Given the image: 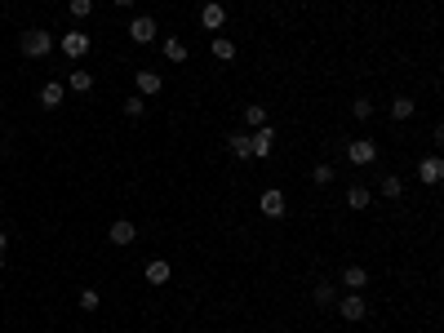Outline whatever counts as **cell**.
Masks as SVG:
<instances>
[{"mask_svg":"<svg viewBox=\"0 0 444 333\" xmlns=\"http://www.w3.org/2000/svg\"><path fill=\"white\" fill-rule=\"evenodd\" d=\"M67 89H71V93H89V89H93V76H89V71H71Z\"/></svg>","mask_w":444,"mask_h":333,"instance_id":"ffe728a7","label":"cell"},{"mask_svg":"<svg viewBox=\"0 0 444 333\" xmlns=\"http://www.w3.org/2000/svg\"><path fill=\"white\" fill-rule=\"evenodd\" d=\"M347 209H355V214L369 209V192H364V187H351V192H347Z\"/></svg>","mask_w":444,"mask_h":333,"instance_id":"44dd1931","label":"cell"},{"mask_svg":"<svg viewBox=\"0 0 444 333\" xmlns=\"http://www.w3.org/2000/svg\"><path fill=\"white\" fill-rule=\"evenodd\" d=\"M400 192H404V183H400L395 174H386V178H382V196H386V200H400Z\"/></svg>","mask_w":444,"mask_h":333,"instance_id":"7402d4cb","label":"cell"},{"mask_svg":"<svg viewBox=\"0 0 444 333\" xmlns=\"http://www.w3.org/2000/svg\"><path fill=\"white\" fill-rule=\"evenodd\" d=\"M147 284H156V289H160V284H169V262L165 258H156V262H147Z\"/></svg>","mask_w":444,"mask_h":333,"instance_id":"4fadbf2b","label":"cell"},{"mask_svg":"<svg viewBox=\"0 0 444 333\" xmlns=\"http://www.w3.org/2000/svg\"><path fill=\"white\" fill-rule=\"evenodd\" d=\"M160 84H165V80H160V71H151V67H143V71L134 76V89L143 93V98H151V93H160Z\"/></svg>","mask_w":444,"mask_h":333,"instance_id":"9c48e42d","label":"cell"},{"mask_svg":"<svg viewBox=\"0 0 444 333\" xmlns=\"http://www.w3.org/2000/svg\"><path fill=\"white\" fill-rule=\"evenodd\" d=\"M200 27H205V32H222V27H226V9L218 5V0H205V9H200Z\"/></svg>","mask_w":444,"mask_h":333,"instance_id":"5b68a950","label":"cell"},{"mask_svg":"<svg viewBox=\"0 0 444 333\" xmlns=\"http://www.w3.org/2000/svg\"><path fill=\"white\" fill-rule=\"evenodd\" d=\"M258 209H262V218H285V192L280 187H267V192L258 196Z\"/></svg>","mask_w":444,"mask_h":333,"instance_id":"3957f363","label":"cell"},{"mask_svg":"<svg viewBox=\"0 0 444 333\" xmlns=\"http://www.w3.org/2000/svg\"><path fill=\"white\" fill-rule=\"evenodd\" d=\"M49 49H54V36L45 32V27H27L23 32V54L27 58H45Z\"/></svg>","mask_w":444,"mask_h":333,"instance_id":"6da1fadb","label":"cell"},{"mask_svg":"<svg viewBox=\"0 0 444 333\" xmlns=\"http://www.w3.org/2000/svg\"><path fill=\"white\" fill-rule=\"evenodd\" d=\"M40 107H62V84L58 80H49V84H45V89H40Z\"/></svg>","mask_w":444,"mask_h":333,"instance_id":"5bb4252c","label":"cell"},{"mask_svg":"<svg viewBox=\"0 0 444 333\" xmlns=\"http://www.w3.org/2000/svg\"><path fill=\"white\" fill-rule=\"evenodd\" d=\"M271 147H276V129L262 125V129H253V133H249V151H253L258 160H267V156H271Z\"/></svg>","mask_w":444,"mask_h":333,"instance_id":"277c9868","label":"cell"},{"mask_svg":"<svg viewBox=\"0 0 444 333\" xmlns=\"http://www.w3.org/2000/svg\"><path fill=\"white\" fill-rule=\"evenodd\" d=\"M107 240H111V244H120V249H125V244H134V240H138V227L129 222V218H120V222H111Z\"/></svg>","mask_w":444,"mask_h":333,"instance_id":"ba28073f","label":"cell"},{"mask_svg":"<svg viewBox=\"0 0 444 333\" xmlns=\"http://www.w3.org/2000/svg\"><path fill=\"white\" fill-rule=\"evenodd\" d=\"M338 316L355 325V320H364V316H369V302H364L360 293H347V298H342V307H338Z\"/></svg>","mask_w":444,"mask_h":333,"instance_id":"52a82bcc","label":"cell"},{"mask_svg":"<svg viewBox=\"0 0 444 333\" xmlns=\"http://www.w3.org/2000/svg\"><path fill=\"white\" fill-rule=\"evenodd\" d=\"M342 284L351 293H360L364 284H369V271H364V266H342Z\"/></svg>","mask_w":444,"mask_h":333,"instance_id":"7c38bea8","label":"cell"},{"mask_svg":"<svg viewBox=\"0 0 444 333\" xmlns=\"http://www.w3.org/2000/svg\"><path fill=\"white\" fill-rule=\"evenodd\" d=\"M347 160H351V165H373L377 160V147H373V138H351L347 142Z\"/></svg>","mask_w":444,"mask_h":333,"instance_id":"7a4b0ae2","label":"cell"},{"mask_svg":"<svg viewBox=\"0 0 444 333\" xmlns=\"http://www.w3.org/2000/svg\"><path fill=\"white\" fill-rule=\"evenodd\" d=\"M311 178H316V187H329V183H334V165H316V174H311Z\"/></svg>","mask_w":444,"mask_h":333,"instance_id":"484cf974","label":"cell"},{"mask_svg":"<svg viewBox=\"0 0 444 333\" xmlns=\"http://www.w3.org/2000/svg\"><path fill=\"white\" fill-rule=\"evenodd\" d=\"M209 49H213V58H218V62H231V58H235V45L226 41V36H213Z\"/></svg>","mask_w":444,"mask_h":333,"instance_id":"e0dca14e","label":"cell"},{"mask_svg":"<svg viewBox=\"0 0 444 333\" xmlns=\"http://www.w3.org/2000/svg\"><path fill=\"white\" fill-rule=\"evenodd\" d=\"M244 125L262 129V125H267V107H262V102H249V107H244Z\"/></svg>","mask_w":444,"mask_h":333,"instance_id":"2e32d148","label":"cell"},{"mask_svg":"<svg viewBox=\"0 0 444 333\" xmlns=\"http://www.w3.org/2000/svg\"><path fill=\"white\" fill-rule=\"evenodd\" d=\"M67 9H71V18H89L93 0H67Z\"/></svg>","mask_w":444,"mask_h":333,"instance_id":"4316f807","label":"cell"},{"mask_svg":"<svg viewBox=\"0 0 444 333\" xmlns=\"http://www.w3.org/2000/svg\"><path fill=\"white\" fill-rule=\"evenodd\" d=\"M418 178H422L427 187H436L440 178H444V160H440V156H427V160L418 165Z\"/></svg>","mask_w":444,"mask_h":333,"instance_id":"8fae6325","label":"cell"},{"mask_svg":"<svg viewBox=\"0 0 444 333\" xmlns=\"http://www.w3.org/2000/svg\"><path fill=\"white\" fill-rule=\"evenodd\" d=\"M93 307H98V289H84L80 293V311H93Z\"/></svg>","mask_w":444,"mask_h":333,"instance_id":"83f0119b","label":"cell"},{"mask_svg":"<svg viewBox=\"0 0 444 333\" xmlns=\"http://www.w3.org/2000/svg\"><path fill=\"white\" fill-rule=\"evenodd\" d=\"M351 116H355V120H369V116H373V102H369V98H355V102H351Z\"/></svg>","mask_w":444,"mask_h":333,"instance_id":"cb8c5ba5","label":"cell"},{"mask_svg":"<svg viewBox=\"0 0 444 333\" xmlns=\"http://www.w3.org/2000/svg\"><path fill=\"white\" fill-rule=\"evenodd\" d=\"M62 54H67V58H84V54H89V36L84 32H67L62 36Z\"/></svg>","mask_w":444,"mask_h":333,"instance_id":"30bf717a","label":"cell"},{"mask_svg":"<svg viewBox=\"0 0 444 333\" xmlns=\"http://www.w3.org/2000/svg\"><path fill=\"white\" fill-rule=\"evenodd\" d=\"M413 111H418V102H413V98H404V93H400V98H391V116L395 120H409Z\"/></svg>","mask_w":444,"mask_h":333,"instance_id":"ac0fdd59","label":"cell"},{"mask_svg":"<svg viewBox=\"0 0 444 333\" xmlns=\"http://www.w3.org/2000/svg\"><path fill=\"white\" fill-rule=\"evenodd\" d=\"M129 41H134V45H151V41H156V18L138 14L134 23H129Z\"/></svg>","mask_w":444,"mask_h":333,"instance_id":"8992f818","label":"cell"},{"mask_svg":"<svg viewBox=\"0 0 444 333\" xmlns=\"http://www.w3.org/2000/svg\"><path fill=\"white\" fill-rule=\"evenodd\" d=\"M165 62H187V41L169 36V41H165Z\"/></svg>","mask_w":444,"mask_h":333,"instance_id":"9a60e30c","label":"cell"},{"mask_svg":"<svg viewBox=\"0 0 444 333\" xmlns=\"http://www.w3.org/2000/svg\"><path fill=\"white\" fill-rule=\"evenodd\" d=\"M5 244H9V236H5V231H0V253H5Z\"/></svg>","mask_w":444,"mask_h":333,"instance_id":"f1b7e54d","label":"cell"},{"mask_svg":"<svg viewBox=\"0 0 444 333\" xmlns=\"http://www.w3.org/2000/svg\"><path fill=\"white\" fill-rule=\"evenodd\" d=\"M311 298H316V307H329V302H334V284H316V293H311Z\"/></svg>","mask_w":444,"mask_h":333,"instance_id":"603a6c76","label":"cell"},{"mask_svg":"<svg viewBox=\"0 0 444 333\" xmlns=\"http://www.w3.org/2000/svg\"><path fill=\"white\" fill-rule=\"evenodd\" d=\"M226 147H231V156H240V160L253 156V151H249V133H231V138H226Z\"/></svg>","mask_w":444,"mask_h":333,"instance_id":"d6986e66","label":"cell"},{"mask_svg":"<svg viewBox=\"0 0 444 333\" xmlns=\"http://www.w3.org/2000/svg\"><path fill=\"white\" fill-rule=\"evenodd\" d=\"M143 111H147V102H143V98H125V116H129V120H138Z\"/></svg>","mask_w":444,"mask_h":333,"instance_id":"d4e9b609","label":"cell"},{"mask_svg":"<svg viewBox=\"0 0 444 333\" xmlns=\"http://www.w3.org/2000/svg\"><path fill=\"white\" fill-rule=\"evenodd\" d=\"M116 5H120V9H129V5H134V0H116Z\"/></svg>","mask_w":444,"mask_h":333,"instance_id":"f546056e","label":"cell"}]
</instances>
